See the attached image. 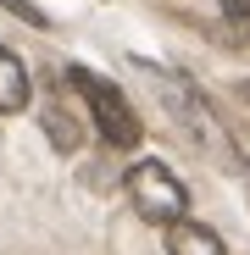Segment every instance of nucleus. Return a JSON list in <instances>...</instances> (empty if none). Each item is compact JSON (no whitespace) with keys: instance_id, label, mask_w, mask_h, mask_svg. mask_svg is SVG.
Segmentation results:
<instances>
[{"instance_id":"1","label":"nucleus","mask_w":250,"mask_h":255,"mask_svg":"<svg viewBox=\"0 0 250 255\" xmlns=\"http://www.w3.org/2000/svg\"><path fill=\"white\" fill-rule=\"evenodd\" d=\"M67 83H72L83 100H89V117H95V128H100V139H106V144H117V150H134V144H139V111L128 106V95H122L111 78L72 67Z\"/></svg>"},{"instance_id":"2","label":"nucleus","mask_w":250,"mask_h":255,"mask_svg":"<svg viewBox=\"0 0 250 255\" xmlns=\"http://www.w3.org/2000/svg\"><path fill=\"white\" fill-rule=\"evenodd\" d=\"M128 200H134L139 217H145V222H156V228L184 222V211H189L184 183L167 172L161 161H134V166H128Z\"/></svg>"},{"instance_id":"3","label":"nucleus","mask_w":250,"mask_h":255,"mask_svg":"<svg viewBox=\"0 0 250 255\" xmlns=\"http://www.w3.org/2000/svg\"><path fill=\"white\" fill-rule=\"evenodd\" d=\"M167 255H228V250H223V239L206 222H189L184 217V222L167 228Z\"/></svg>"},{"instance_id":"4","label":"nucleus","mask_w":250,"mask_h":255,"mask_svg":"<svg viewBox=\"0 0 250 255\" xmlns=\"http://www.w3.org/2000/svg\"><path fill=\"white\" fill-rule=\"evenodd\" d=\"M28 106V67L17 50L0 45V117H17Z\"/></svg>"},{"instance_id":"5","label":"nucleus","mask_w":250,"mask_h":255,"mask_svg":"<svg viewBox=\"0 0 250 255\" xmlns=\"http://www.w3.org/2000/svg\"><path fill=\"white\" fill-rule=\"evenodd\" d=\"M39 122H45V139L56 144V150H78V117L67 111V106H45V117H39Z\"/></svg>"},{"instance_id":"6","label":"nucleus","mask_w":250,"mask_h":255,"mask_svg":"<svg viewBox=\"0 0 250 255\" xmlns=\"http://www.w3.org/2000/svg\"><path fill=\"white\" fill-rule=\"evenodd\" d=\"M0 6H6V11H17V17H22V22H33V28H45V22H50L45 11L33 6V0H0Z\"/></svg>"},{"instance_id":"7","label":"nucleus","mask_w":250,"mask_h":255,"mask_svg":"<svg viewBox=\"0 0 250 255\" xmlns=\"http://www.w3.org/2000/svg\"><path fill=\"white\" fill-rule=\"evenodd\" d=\"M223 11H228V17H239V22H245V17H250V0H223Z\"/></svg>"},{"instance_id":"8","label":"nucleus","mask_w":250,"mask_h":255,"mask_svg":"<svg viewBox=\"0 0 250 255\" xmlns=\"http://www.w3.org/2000/svg\"><path fill=\"white\" fill-rule=\"evenodd\" d=\"M239 100H250V78H245V83H239Z\"/></svg>"}]
</instances>
